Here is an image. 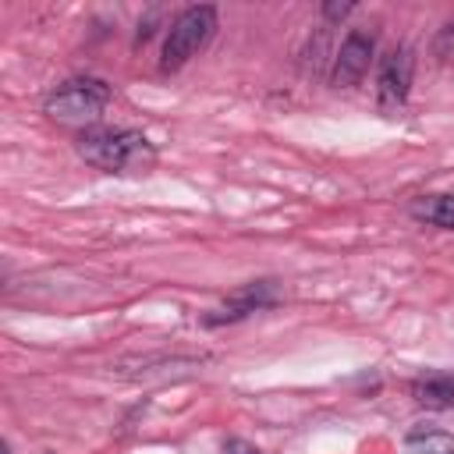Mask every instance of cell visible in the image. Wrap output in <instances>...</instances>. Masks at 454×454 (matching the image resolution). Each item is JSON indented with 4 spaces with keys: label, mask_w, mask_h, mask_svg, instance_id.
I'll return each instance as SVG.
<instances>
[{
    "label": "cell",
    "mask_w": 454,
    "mask_h": 454,
    "mask_svg": "<svg viewBox=\"0 0 454 454\" xmlns=\"http://www.w3.org/2000/svg\"><path fill=\"white\" fill-rule=\"evenodd\" d=\"M277 284L273 280H255V284H248V287H241L238 294H231L220 309H213L209 316H202V323L206 326H220V323H238V319H245V316H252V312H259V309H270V305H277Z\"/></svg>",
    "instance_id": "cell-6"
},
{
    "label": "cell",
    "mask_w": 454,
    "mask_h": 454,
    "mask_svg": "<svg viewBox=\"0 0 454 454\" xmlns=\"http://www.w3.org/2000/svg\"><path fill=\"white\" fill-rule=\"evenodd\" d=\"M216 32V7L209 4H199V7H188L181 11L174 21H170V32L163 39V53H160V71H177L184 67Z\"/></svg>",
    "instance_id": "cell-3"
},
{
    "label": "cell",
    "mask_w": 454,
    "mask_h": 454,
    "mask_svg": "<svg viewBox=\"0 0 454 454\" xmlns=\"http://www.w3.org/2000/svg\"><path fill=\"white\" fill-rule=\"evenodd\" d=\"M411 74H415V57L408 46H394L383 60H380V74H376V99L383 110H397L408 92H411Z\"/></svg>",
    "instance_id": "cell-4"
},
{
    "label": "cell",
    "mask_w": 454,
    "mask_h": 454,
    "mask_svg": "<svg viewBox=\"0 0 454 454\" xmlns=\"http://www.w3.org/2000/svg\"><path fill=\"white\" fill-rule=\"evenodd\" d=\"M450 454H454V447H450Z\"/></svg>",
    "instance_id": "cell-14"
},
{
    "label": "cell",
    "mask_w": 454,
    "mask_h": 454,
    "mask_svg": "<svg viewBox=\"0 0 454 454\" xmlns=\"http://www.w3.org/2000/svg\"><path fill=\"white\" fill-rule=\"evenodd\" d=\"M433 50H436V57H440V60H450V57H454V21H447V25L440 28V35H436V46H433Z\"/></svg>",
    "instance_id": "cell-10"
},
{
    "label": "cell",
    "mask_w": 454,
    "mask_h": 454,
    "mask_svg": "<svg viewBox=\"0 0 454 454\" xmlns=\"http://www.w3.org/2000/svg\"><path fill=\"white\" fill-rule=\"evenodd\" d=\"M411 397L426 408H450L454 404V372H426L411 380Z\"/></svg>",
    "instance_id": "cell-7"
},
{
    "label": "cell",
    "mask_w": 454,
    "mask_h": 454,
    "mask_svg": "<svg viewBox=\"0 0 454 454\" xmlns=\"http://www.w3.org/2000/svg\"><path fill=\"white\" fill-rule=\"evenodd\" d=\"M78 156L103 174H149L156 167L153 142L135 128H85L74 138Z\"/></svg>",
    "instance_id": "cell-1"
},
{
    "label": "cell",
    "mask_w": 454,
    "mask_h": 454,
    "mask_svg": "<svg viewBox=\"0 0 454 454\" xmlns=\"http://www.w3.org/2000/svg\"><path fill=\"white\" fill-rule=\"evenodd\" d=\"M408 213L422 223L454 231V195H415L408 202Z\"/></svg>",
    "instance_id": "cell-8"
},
{
    "label": "cell",
    "mask_w": 454,
    "mask_h": 454,
    "mask_svg": "<svg viewBox=\"0 0 454 454\" xmlns=\"http://www.w3.org/2000/svg\"><path fill=\"white\" fill-rule=\"evenodd\" d=\"M223 454H262V450H255L252 443H245V440H238V436H234V440H227V443H223Z\"/></svg>",
    "instance_id": "cell-11"
},
{
    "label": "cell",
    "mask_w": 454,
    "mask_h": 454,
    "mask_svg": "<svg viewBox=\"0 0 454 454\" xmlns=\"http://www.w3.org/2000/svg\"><path fill=\"white\" fill-rule=\"evenodd\" d=\"M376 53V35L365 32V28H351L333 57V71H330V82L337 89H348V85H358L362 74L369 71V60Z\"/></svg>",
    "instance_id": "cell-5"
},
{
    "label": "cell",
    "mask_w": 454,
    "mask_h": 454,
    "mask_svg": "<svg viewBox=\"0 0 454 454\" xmlns=\"http://www.w3.org/2000/svg\"><path fill=\"white\" fill-rule=\"evenodd\" d=\"M408 447L419 454H450V436L436 426H419L408 433Z\"/></svg>",
    "instance_id": "cell-9"
},
{
    "label": "cell",
    "mask_w": 454,
    "mask_h": 454,
    "mask_svg": "<svg viewBox=\"0 0 454 454\" xmlns=\"http://www.w3.org/2000/svg\"><path fill=\"white\" fill-rule=\"evenodd\" d=\"M110 99H114V89L103 78L78 74V78L60 82L43 99V114L50 121H57V124H67V128H82L85 131V128H96V121L110 106Z\"/></svg>",
    "instance_id": "cell-2"
},
{
    "label": "cell",
    "mask_w": 454,
    "mask_h": 454,
    "mask_svg": "<svg viewBox=\"0 0 454 454\" xmlns=\"http://www.w3.org/2000/svg\"><path fill=\"white\" fill-rule=\"evenodd\" d=\"M0 454H11V447H4V450H0Z\"/></svg>",
    "instance_id": "cell-13"
},
{
    "label": "cell",
    "mask_w": 454,
    "mask_h": 454,
    "mask_svg": "<svg viewBox=\"0 0 454 454\" xmlns=\"http://www.w3.org/2000/svg\"><path fill=\"white\" fill-rule=\"evenodd\" d=\"M351 11V4H323V14L330 18V21H337V18H344Z\"/></svg>",
    "instance_id": "cell-12"
}]
</instances>
